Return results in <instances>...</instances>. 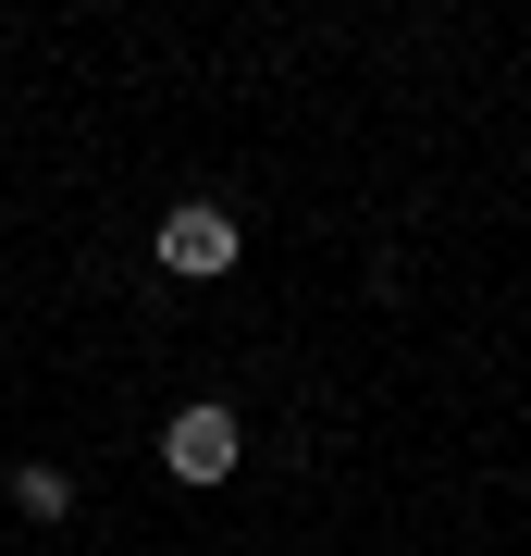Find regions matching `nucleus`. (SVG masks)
I'll list each match as a JSON object with an SVG mask.
<instances>
[{
  "mask_svg": "<svg viewBox=\"0 0 531 556\" xmlns=\"http://www.w3.org/2000/svg\"><path fill=\"white\" fill-rule=\"evenodd\" d=\"M236 457H248V420L223 408V396H186L174 420H161V470H174L186 495H211V482H236Z\"/></svg>",
  "mask_w": 531,
  "mask_h": 556,
  "instance_id": "1",
  "label": "nucleus"
},
{
  "mask_svg": "<svg viewBox=\"0 0 531 556\" xmlns=\"http://www.w3.org/2000/svg\"><path fill=\"white\" fill-rule=\"evenodd\" d=\"M161 273H174V285L236 273V211H223V199H174V211H161Z\"/></svg>",
  "mask_w": 531,
  "mask_h": 556,
  "instance_id": "2",
  "label": "nucleus"
},
{
  "mask_svg": "<svg viewBox=\"0 0 531 556\" xmlns=\"http://www.w3.org/2000/svg\"><path fill=\"white\" fill-rule=\"evenodd\" d=\"M13 507H25V519L50 532V519H75V482H62L50 457H25V470H13Z\"/></svg>",
  "mask_w": 531,
  "mask_h": 556,
  "instance_id": "3",
  "label": "nucleus"
}]
</instances>
